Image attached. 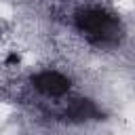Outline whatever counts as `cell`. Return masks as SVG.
<instances>
[{"mask_svg": "<svg viewBox=\"0 0 135 135\" xmlns=\"http://www.w3.org/2000/svg\"><path fill=\"white\" fill-rule=\"evenodd\" d=\"M32 86L46 97H61L70 91V78L55 70H46L32 76Z\"/></svg>", "mask_w": 135, "mask_h": 135, "instance_id": "7a4b0ae2", "label": "cell"}, {"mask_svg": "<svg viewBox=\"0 0 135 135\" xmlns=\"http://www.w3.org/2000/svg\"><path fill=\"white\" fill-rule=\"evenodd\" d=\"M65 118L72 120V122H86V120L99 118V110L91 99H76L68 105Z\"/></svg>", "mask_w": 135, "mask_h": 135, "instance_id": "3957f363", "label": "cell"}, {"mask_svg": "<svg viewBox=\"0 0 135 135\" xmlns=\"http://www.w3.org/2000/svg\"><path fill=\"white\" fill-rule=\"evenodd\" d=\"M114 19L101 8H84L76 15V27L84 34H91L95 40H110L112 38Z\"/></svg>", "mask_w": 135, "mask_h": 135, "instance_id": "6da1fadb", "label": "cell"}]
</instances>
